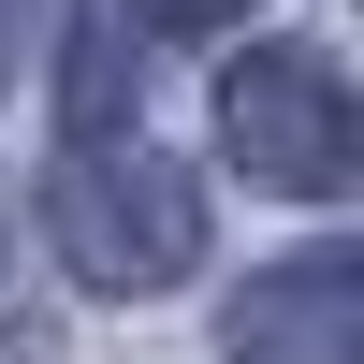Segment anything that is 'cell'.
I'll return each mask as SVG.
<instances>
[{"instance_id": "5", "label": "cell", "mask_w": 364, "mask_h": 364, "mask_svg": "<svg viewBox=\"0 0 364 364\" xmlns=\"http://www.w3.org/2000/svg\"><path fill=\"white\" fill-rule=\"evenodd\" d=\"M117 15H146V29H248L262 0H117Z\"/></svg>"}, {"instance_id": "1", "label": "cell", "mask_w": 364, "mask_h": 364, "mask_svg": "<svg viewBox=\"0 0 364 364\" xmlns=\"http://www.w3.org/2000/svg\"><path fill=\"white\" fill-rule=\"evenodd\" d=\"M44 248L73 262L87 291L146 306V291H175L204 262V190L161 161V146H73V161L44 175Z\"/></svg>"}, {"instance_id": "4", "label": "cell", "mask_w": 364, "mask_h": 364, "mask_svg": "<svg viewBox=\"0 0 364 364\" xmlns=\"http://www.w3.org/2000/svg\"><path fill=\"white\" fill-rule=\"evenodd\" d=\"M132 87H146L132 15H117V0H73V29H58V132H73V146H117Z\"/></svg>"}, {"instance_id": "6", "label": "cell", "mask_w": 364, "mask_h": 364, "mask_svg": "<svg viewBox=\"0 0 364 364\" xmlns=\"http://www.w3.org/2000/svg\"><path fill=\"white\" fill-rule=\"evenodd\" d=\"M29 58H44V0H0V102H15Z\"/></svg>"}, {"instance_id": "3", "label": "cell", "mask_w": 364, "mask_h": 364, "mask_svg": "<svg viewBox=\"0 0 364 364\" xmlns=\"http://www.w3.org/2000/svg\"><path fill=\"white\" fill-rule=\"evenodd\" d=\"M219 350L233 364H364V262L350 248L262 262V277L219 306Z\"/></svg>"}, {"instance_id": "7", "label": "cell", "mask_w": 364, "mask_h": 364, "mask_svg": "<svg viewBox=\"0 0 364 364\" xmlns=\"http://www.w3.org/2000/svg\"><path fill=\"white\" fill-rule=\"evenodd\" d=\"M0 291H15V233H0Z\"/></svg>"}, {"instance_id": "2", "label": "cell", "mask_w": 364, "mask_h": 364, "mask_svg": "<svg viewBox=\"0 0 364 364\" xmlns=\"http://www.w3.org/2000/svg\"><path fill=\"white\" fill-rule=\"evenodd\" d=\"M219 146H233V175H248V190H277V204H336L350 161H364L350 73H336L321 44H248V58L219 73Z\"/></svg>"}]
</instances>
